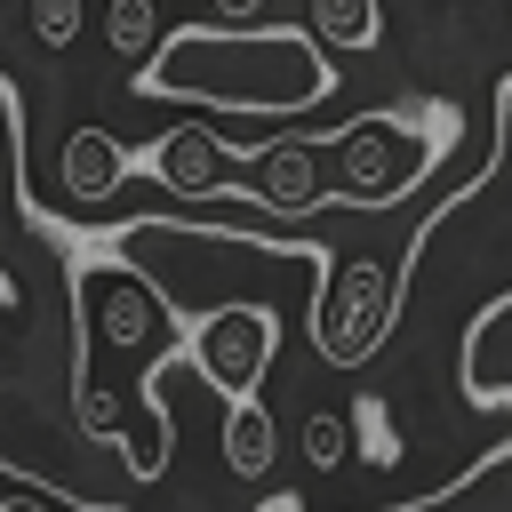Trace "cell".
Wrapping results in <instances>:
<instances>
[{
	"mask_svg": "<svg viewBox=\"0 0 512 512\" xmlns=\"http://www.w3.org/2000/svg\"><path fill=\"white\" fill-rule=\"evenodd\" d=\"M80 392H88L80 272L64 224L24 200V96L0 72V472L104 512L96 488L80 480V456L112 440L80 432Z\"/></svg>",
	"mask_w": 512,
	"mask_h": 512,
	"instance_id": "cell-1",
	"label": "cell"
},
{
	"mask_svg": "<svg viewBox=\"0 0 512 512\" xmlns=\"http://www.w3.org/2000/svg\"><path fill=\"white\" fill-rule=\"evenodd\" d=\"M128 96L296 120V112L336 96V64H320V40L296 24H232V32L200 24V32L152 40V56L128 72Z\"/></svg>",
	"mask_w": 512,
	"mask_h": 512,
	"instance_id": "cell-2",
	"label": "cell"
},
{
	"mask_svg": "<svg viewBox=\"0 0 512 512\" xmlns=\"http://www.w3.org/2000/svg\"><path fill=\"white\" fill-rule=\"evenodd\" d=\"M328 152H336L328 208H400L440 168V152H456V104L424 96V128H408V104L360 112L352 128L328 136Z\"/></svg>",
	"mask_w": 512,
	"mask_h": 512,
	"instance_id": "cell-3",
	"label": "cell"
},
{
	"mask_svg": "<svg viewBox=\"0 0 512 512\" xmlns=\"http://www.w3.org/2000/svg\"><path fill=\"white\" fill-rule=\"evenodd\" d=\"M184 368H200L224 400H248V384H264L272 352H280V304L272 296H240V304H216L200 320H184Z\"/></svg>",
	"mask_w": 512,
	"mask_h": 512,
	"instance_id": "cell-4",
	"label": "cell"
},
{
	"mask_svg": "<svg viewBox=\"0 0 512 512\" xmlns=\"http://www.w3.org/2000/svg\"><path fill=\"white\" fill-rule=\"evenodd\" d=\"M392 336V272L376 256H344L328 264V288L312 304V352L328 368H360L376 344Z\"/></svg>",
	"mask_w": 512,
	"mask_h": 512,
	"instance_id": "cell-5",
	"label": "cell"
},
{
	"mask_svg": "<svg viewBox=\"0 0 512 512\" xmlns=\"http://www.w3.org/2000/svg\"><path fill=\"white\" fill-rule=\"evenodd\" d=\"M240 200H256L264 216H304V208H328V184H320V144L304 136H272L256 152V176L240 184Z\"/></svg>",
	"mask_w": 512,
	"mask_h": 512,
	"instance_id": "cell-6",
	"label": "cell"
},
{
	"mask_svg": "<svg viewBox=\"0 0 512 512\" xmlns=\"http://www.w3.org/2000/svg\"><path fill=\"white\" fill-rule=\"evenodd\" d=\"M128 176H136V152L112 128H72L64 136V192L72 200H112Z\"/></svg>",
	"mask_w": 512,
	"mask_h": 512,
	"instance_id": "cell-7",
	"label": "cell"
},
{
	"mask_svg": "<svg viewBox=\"0 0 512 512\" xmlns=\"http://www.w3.org/2000/svg\"><path fill=\"white\" fill-rule=\"evenodd\" d=\"M152 176H160L168 192H184V200H208L216 176H224V160H216L208 128H168V144L152 152Z\"/></svg>",
	"mask_w": 512,
	"mask_h": 512,
	"instance_id": "cell-8",
	"label": "cell"
},
{
	"mask_svg": "<svg viewBox=\"0 0 512 512\" xmlns=\"http://www.w3.org/2000/svg\"><path fill=\"white\" fill-rule=\"evenodd\" d=\"M272 456H280V432H272L264 400H232V408H224V464H232L240 480H264Z\"/></svg>",
	"mask_w": 512,
	"mask_h": 512,
	"instance_id": "cell-9",
	"label": "cell"
},
{
	"mask_svg": "<svg viewBox=\"0 0 512 512\" xmlns=\"http://www.w3.org/2000/svg\"><path fill=\"white\" fill-rule=\"evenodd\" d=\"M312 40L344 48V56L376 48L384 40V0H312Z\"/></svg>",
	"mask_w": 512,
	"mask_h": 512,
	"instance_id": "cell-10",
	"label": "cell"
},
{
	"mask_svg": "<svg viewBox=\"0 0 512 512\" xmlns=\"http://www.w3.org/2000/svg\"><path fill=\"white\" fill-rule=\"evenodd\" d=\"M104 40H112V56L144 64L152 40H160V0H112V8H104Z\"/></svg>",
	"mask_w": 512,
	"mask_h": 512,
	"instance_id": "cell-11",
	"label": "cell"
},
{
	"mask_svg": "<svg viewBox=\"0 0 512 512\" xmlns=\"http://www.w3.org/2000/svg\"><path fill=\"white\" fill-rule=\"evenodd\" d=\"M344 424L360 432V440H352V456H360V464H376V472H392V464L408 456V448H400V424H392V416H384L376 400H360V408H344Z\"/></svg>",
	"mask_w": 512,
	"mask_h": 512,
	"instance_id": "cell-12",
	"label": "cell"
},
{
	"mask_svg": "<svg viewBox=\"0 0 512 512\" xmlns=\"http://www.w3.org/2000/svg\"><path fill=\"white\" fill-rule=\"evenodd\" d=\"M296 448H304L312 472H336V464L352 456V424H344V408H312L304 432H296Z\"/></svg>",
	"mask_w": 512,
	"mask_h": 512,
	"instance_id": "cell-13",
	"label": "cell"
},
{
	"mask_svg": "<svg viewBox=\"0 0 512 512\" xmlns=\"http://www.w3.org/2000/svg\"><path fill=\"white\" fill-rule=\"evenodd\" d=\"M32 32H40V48H72L80 40V0H32Z\"/></svg>",
	"mask_w": 512,
	"mask_h": 512,
	"instance_id": "cell-14",
	"label": "cell"
},
{
	"mask_svg": "<svg viewBox=\"0 0 512 512\" xmlns=\"http://www.w3.org/2000/svg\"><path fill=\"white\" fill-rule=\"evenodd\" d=\"M216 8H224L232 24H256V16H264V0H216Z\"/></svg>",
	"mask_w": 512,
	"mask_h": 512,
	"instance_id": "cell-15",
	"label": "cell"
},
{
	"mask_svg": "<svg viewBox=\"0 0 512 512\" xmlns=\"http://www.w3.org/2000/svg\"><path fill=\"white\" fill-rule=\"evenodd\" d=\"M264 512H304V504H296V496H272V504H264Z\"/></svg>",
	"mask_w": 512,
	"mask_h": 512,
	"instance_id": "cell-16",
	"label": "cell"
}]
</instances>
